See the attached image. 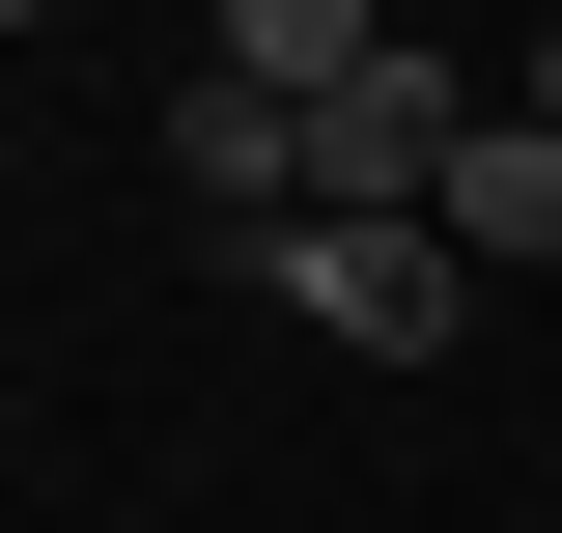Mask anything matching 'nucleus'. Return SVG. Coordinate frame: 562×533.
Segmentation results:
<instances>
[{"label": "nucleus", "mask_w": 562, "mask_h": 533, "mask_svg": "<svg viewBox=\"0 0 562 533\" xmlns=\"http://www.w3.org/2000/svg\"><path fill=\"white\" fill-rule=\"evenodd\" d=\"M479 113H506V84H450V57H422V29H394V57H366L338 113H310V225H422V197H450V140H479Z\"/></svg>", "instance_id": "1"}, {"label": "nucleus", "mask_w": 562, "mask_h": 533, "mask_svg": "<svg viewBox=\"0 0 562 533\" xmlns=\"http://www.w3.org/2000/svg\"><path fill=\"white\" fill-rule=\"evenodd\" d=\"M281 309L310 337H366V365H422V337H479V253H450V225H281Z\"/></svg>", "instance_id": "2"}, {"label": "nucleus", "mask_w": 562, "mask_h": 533, "mask_svg": "<svg viewBox=\"0 0 562 533\" xmlns=\"http://www.w3.org/2000/svg\"><path fill=\"white\" fill-rule=\"evenodd\" d=\"M422 225H450V253H479V281H535V253H562V140H535V113H479V140H450V197H422Z\"/></svg>", "instance_id": "3"}, {"label": "nucleus", "mask_w": 562, "mask_h": 533, "mask_svg": "<svg viewBox=\"0 0 562 533\" xmlns=\"http://www.w3.org/2000/svg\"><path fill=\"white\" fill-rule=\"evenodd\" d=\"M198 57H225V84H254V113H338V84H366V57H394V29H366V0H225Z\"/></svg>", "instance_id": "4"}, {"label": "nucleus", "mask_w": 562, "mask_h": 533, "mask_svg": "<svg viewBox=\"0 0 562 533\" xmlns=\"http://www.w3.org/2000/svg\"><path fill=\"white\" fill-rule=\"evenodd\" d=\"M506 113H535V140H562V29H535V57H506Z\"/></svg>", "instance_id": "5"}]
</instances>
